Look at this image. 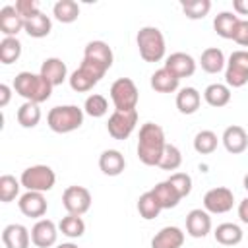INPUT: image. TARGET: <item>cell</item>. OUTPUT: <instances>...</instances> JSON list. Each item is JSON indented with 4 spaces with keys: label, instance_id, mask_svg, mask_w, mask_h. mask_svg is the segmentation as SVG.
Listing matches in <instances>:
<instances>
[{
    "label": "cell",
    "instance_id": "6da1fadb",
    "mask_svg": "<svg viewBox=\"0 0 248 248\" xmlns=\"http://www.w3.org/2000/svg\"><path fill=\"white\" fill-rule=\"evenodd\" d=\"M167 145L165 140V132L159 124L155 122H145L140 128V136H138V157L143 165L153 167L159 165L163 149Z\"/></svg>",
    "mask_w": 248,
    "mask_h": 248
},
{
    "label": "cell",
    "instance_id": "7a4b0ae2",
    "mask_svg": "<svg viewBox=\"0 0 248 248\" xmlns=\"http://www.w3.org/2000/svg\"><path fill=\"white\" fill-rule=\"evenodd\" d=\"M14 91L23 97L25 101L31 103H45L50 99L52 93V83L46 81L41 74H33V72H19L14 78Z\"/></svg>",
    "mask_w": 248,
    "mask_h": 248
},
{
    "label": "cell",
    "instance_id": "3957f363",
    "mask_svg": "<svg viewBox=\"0 0 248 248\" xmlns=\"http://www.w3.org/2000/svg\"><path fill=\"white\" fill-rule=\"evenodd\" d=\"M83 108L78 105H60L52 107L46 114V124L56 134H68L78 130L83 124Z\"/></svg>",
    "mask_w": 248,
    "mask_h": 248
},
{
    "label": "cell",
    "instance_id": "277c9868",
    "mask_svg": "<svg viewBox=\"0 0 248 248\" xmlns=\"http://www.w3.org/2000/svg\"><path fill=\"white\" fill-rule=\"evenodd\" d=\"M136 43H138V50L140 56L145 62H159L165 56V37L161 33V29L153 27V25H145L138 31L136 35Z\"/></svg>",
    "mask_w": 248,
    "mask_h": 248
},
{
    "label": "cell",
    "instance_id": "5b68a950",
    "mask_svg": "<svg viewBox=\"0 0 248 248\" xmlns=\"http://www.w3.org/2000/svg\"><path fill=\"white\" fill-rule=\"evenodd\" d=\"M19 182L29 192H43L45 194V192L52 190V186L56 182V174L48 165H33L21 172Z\"/></svg>",
    "mask_w": 248,
    "mask_h": 248
},
{
    "label": "cell",
    "instance_id": "8992f818",
    "mask_svg": "<svg viewBox=\"0 0 248 248\" xmlns=\"http://www.w3.org/2000/svg\"><path fill=\"white\" fill-rule=\"evenodd\" d=\"M110 99L114 110H134L140 101V91L130 78H118L110 85Z\"/></svg>",
    "mask_w": 248,
    "mask_h": 248
},
{
    "label": "cell",
    "instance_id": "52a82bcc",
    "mask_svg": "<svg viewBox=\"0 0 248 248\" xmlns=\"http://www.w3.org/2000/svg\"><path fill=\"white\" fill-rule=\"evenodd\" d=\"M103 76H105L103 70H99L97 66H93V64L87 62V60H81L79 68L70 74L68 81H70V87H72L74 91L85 93V91L93 89V85H97Z\"/></svg>",
    "mask_w": 248,
    "mask_h": 248
},
{
    "label": "cell",
    "instance_id": "ba28073f",
    "mask_svg": "<svg viewBox=\"0 0 248 248\" xmlns=\"http://www.w3.org/2000/svg\"><path fill=\"white\" fill-rule=\"evenodd\" d=\"M225 81L229 87H242L248 81V50H234L227 60Z\"/></svg>",
    "mask_w": 248,
    "mask_h": 248
},
{
    "label": "cell",
    "instance_id": "9c48e42d",
    "mask_svg": "<svg viewBox=\"0 0 248 248\" xmlns=\"http://www.w3.org/2000/svg\"><path fill=\"white\" fill-rule=\"evenodd\" d=\"M138 124V110H114L108 116L107 130L114 140H126Z\"/></svg>",
    "mask_w": 248,
    "mask_h": 248
},
{
    "label": "cell",
    "instance_id": "30bf717a",
    "mask_svg": "<svg viewBox=\"0 0 248 248\" xmlns=\"http://www.w3.org/2000/svg\"><path fill=\"white\" fill-rule=\"evenodd\" d=\"M62 205L72 215H83L91 207V192L85 186H68L62 194Z\"/></svg>",
    "mask_w": 248,
    "mask_h": 248
},
{
    "label": "cell",
    "instance_id": "8fae6325",
    "mask_svg": "<svg viewBox=\"0 0 248 248\" xmlns=\"http://www.w3.org/2000/svg\"><path fill=\"white\" fill-rule=\"evenodd\" d=\"M234 205V194L232 190L225 188V186H217L205 192L203 196V209L207 213H227L231 211Z\"/></svg>",
    "mask_w": 248,
    "mask_h": 248
},
{
    "label": "cell",
    "instance_id": "7c38bea8",
    "mask_svg": "<svg viewBox=\"0 0 248 248\" xmlns=\"http://www.w3.org/2000/svg\"><path fill=\"white\" fill-rule=\"evenodd\" d=\"M83 60L95 64L97 68H101L103 72H107L112 66V48L105 43V41H91L87 43L85 50H83Z\"/></svg>",
    "mask_w": 248,
    "mask_h": 248
},
{
    "label": "cell",
    "instance_id": "4fadbf2b",
    "mask_svg": "<svg viewBox=\"0 0 248 248\" xmlns=\"http://www.w3.org/2000/svg\"><path fill=\"white\" fill-rule=\"evenodd\" d=\"M58 229L50 219H39L31 229V242L37 248H50L56 244Z\"/></svg>",
    "mask_w": 248,
    "mask_h": 248
},
{
    "label": "cell",
    "instance_id": "5bb4252c",
    "mask_svg": "<svg viewBox=\"0 0 248 248\" xmlns=\"http://www.w3.org/2000/svg\"><path fill=\"white\" fill-rule=\"evenodd\" d=\"M17 207L19 211L25 215V217H33V219H39L46 213V200L43 196V192H25L23 196H19V202H17Z\"/></svg>",
    "mask_w": 248,
    "mask_h": 248
},
{
    "label": "cell",
    "instance_id": "9a60e30c",
    "mask_svg": "<svg viewBox=\"0 0 248 248\" xmlns=\"http://www.w3.org/2000/svg\"><path fill=\"white\" fill-rule=\"evenodd\" d=\"M163 68H167L172 76H176L178 79H182V78L194 76V72H196V60L190 54H186V52H172L170 56H167Z\"/></svg>",
    "mask_w": 248,
    "mask_h": 248
},
{
    "label": "cell",
    "instance_id": "2e32d148",
    "mask_svg": "<svg viewBox=\"0 0 248 248\" xmlns=\"http://www.w3.org/2000/svg\"><path fill=\"white\" fill-rule=\"evenodd\" d=\"M211 231V217L205 209H192L186 215V232L192 238H203Z\"/></svg>",
    "mask_w": 248,
    "mask_h": 248
},
{
    "label": "cell",
    "instance_id": "e0dca14e",
    "mask_svg": "<svg viewBox=\"0 0 248 248\" xmlns=\"http://www.w3.org/2000/svg\"><path fill=\"white\" fill-rule=\"evenodd\" d=\"M2 242H4L6 248H29L31 232L27 231V227H23L19 223H12V225L4 227Z\"/></svg>",
    "mask_w": 248,
    "mask_h": 248
},
{
    "label": "cell",
    "instance_id": "ac0fdd59",
    "mask_svg": "<svg viewBox=\"0 0 248 248\" xmlns=\"http://www.w3.org/2000/svg\"><path fill=\"white\" fill-rule=\"evenodd\" d=\"M221 140H223L225 149L229 153H232V155H238V153L246 151V147H248V134H246V130L242 126H236V124L225 128Z\"/></svg>",
    "mask_w": 248,
    "mask_h": 248
},
{
    "label": "cell",
    "instance_id": "d6986e66",
    "mask_svg": "<svg viewBox=\"0 0 248 248\" xmlns=\"http://www.w3.org/2000/svg\"><path fill=\"white\" fill-rule=\"evenodd\" d=\"M182 244H184V232L180 227L174 225L163 227L151 238V248H182Z\"/></svg>",
    "mask_w": 248,
    "mask_h": 248
},
{
    "label": "cell",
    "instance_id": "ffe728a7",
    "mask_svg": "<svg viewBox=\"0 0 248 248\" xmlns=\"http://www.w3.org/2000/svg\"><path fill=\"white\" fill-rule=\"evenodd\" d=\"M25 27V19L17 14L16 6H4L0 10V31L6 37H16Z\"/></svg>",
    "mask_w": 248,
    "mask_h": 248
},
{
    "label": "cell",
    "instance_id": "44dd1931",
    "mask_svg": "<svg viewBox=\"0 0 248 248\" xmlns=\"http://www.w3.org/2000/svg\"><path fill=\"white\" fill-rule=\"evenodd\" d=\"M46 81H50L52 83V87L54 85H62L64 83V79L68 78V68H66V64L60 60V58H56V56H52V58H46L43 64H41V72H39Z\"/></svg>",
    "mask_w": 248,
    "mask_h": 248
},
{
    "label": "cell",
    "instance_id": "7402d4cb",
    "mask_svg": "<svg viewBox=\"0 0 248 248\" xmlns=\"http://www.w3.org/2000/svg\"><path fill=\"white\" fill-rule=\"evenodd\" d=\"M126 167V159L118 149H105L99 157V169L107 176H118Z\"/></svg>",
    "mask_w": 248,
    "mask_h": 248
},
{
    "label": "cell",
    "instance_id": "603a6c76",
    "mask_svg": "<svg viewBox=\"0 0 248 248\" xmlns=\"http://www.w3.org/2000/svg\"><path fill=\"white\" fill-rule=\"evenodd\" d=\"M151 194H153L155 200L159 202L161 209H172V207H176L178 202L182 200L180 194L174 190V186H172L169 180H163V182L155 184V186L151 188Z\"/></svg>",
    "mask_w": 248,
    "mask_h": 248
},
{
    "label": "cell",
    "instance_id": "cb8c5ba5",
    "mask_svg": "<svg viewBox=\"0 0 248 248\" xmlns=\"http://www.w3.org/2000/svg\"><path fill=\"white\" fill-rule=\"evenodd\" d=\"M50 29H52V21H50V17H48L46 14H43L41 10H39L37 14H33L31 17H27V19H25V27H23V31H25L29 37H33V39H43V37H46V35L50 33Z\"/></svg>",
    "mask_w": 248,
    "mask_h": 248
},
{
    "label": "cell",
    "instance_id": "d4e9b609",
    "mask_svg": "<svg viewBox=\"0 0 248 248\" xmlns=\"http://www.w3.org/2000/svg\"><path fill=\"white\" fill-rule=\"evenodd\" d=\"M202 103V95L196 87H182L176 93V108L182 114H194L200 108Z\"/></svg>",
    "mask_w": 248,
    "mask_h": 248
},
{
    "label": "cell",
    "instance_id": "484cf974",
    "mask_svg": "<svg viewBox=\"0 0 248 248\" xmlns=\"http://www.w3.org/2000/svg\"><path fill=\"white\" fill-rule=\"evenodd\" d=\"M200 64H202V70H203V72H207V74H219V72L225 68L227 60H225V54H223L221 48L209 46V48H205V50L202 52Z\"/></svg>",
    "mask_w": 248,
    "mask_h": 248
},
{
    "label": "cell",
    "instance_id": "4316f807",
    "mask_svg": "<svg viewBox=\"0 0 248 248\" xmlns=\"http://www.w3.org/2000/svg\"><path fill=\"white\" fill-rule=\"evenodd\" d=\"M203 99L209 107L221 108L231 101V87L227 83H209L203 91Z\"/></svg>",
    "mask_w": 248,
    "mask_h": 248
},
{
    "label": "cell",
    "instance_id": "83f0119b",
    "mask_svg": "<svg viewBox=\"0 0 248 248\" xmlns=\"http://www.w3.org/2000/svg\"><path fill=\"white\" fill-rule=\"evenodd\" d=\"M178 78L172 76L167 68H161V70H155L151 74V89H155L157 93H172L178 89Z\"/></svg>",
    "mask_w": 248,
    "mask_h": 248
},
{
    "label": "cell",
    "instance_id": "f1b7e54d",
    "mask_svg": "<svg viewBox=\"0 0 248 248\" xmlns=\"http://www.w3.org/2000/svg\"><path fill=\"white\" fill-rule=\"evenodd\" d=\"M213 236L223 246H236L242 240L244 234H242V229L236 223H221L213 231Z\"/></svg>",
    "mask_w": 248,
    "mask_h": 248
},
{
    "label": "cell",
    "instance_id": "f546056e",
    "mask_svg": "<svg viewBox=\"0 0 248 248\" xmlns=\"http://www.w3.org/2000/svg\"><path fill=\"white\" fill-rule=\"evenodd\" d=\"M238 21H240V17L234 16L232 12H219V14L215 16V19H213V29H215V33H217L219 37H223V39H232Z\"/></svg>",
    "mask_w": 248,
    "mask_h": 248
},
{
    "label": "cell",
    "instance_id": "4dcf8cb0",
    "mask_svg": "<svg viewBox=\"0 0 248 248\" xmlns=\"http://www.w3.org/2000/svg\"><path fill=\"white\" fill-rule=\"evenodd\" d=\"M52 16L60 23H74L79 16V6L74 0H58L52 6Z\"/></svg>",
    "mask_w": 248,
    "mask_h": 248
},
{
    "label": "cell",
    "instance_id": "1f68e13d",
    "mask_svg": "<svg viewBox=\"0 0 248 248\" xmlns=\"http://www.w3.org/2000/svg\"><path fill=\"white\" fill-rule=\"evenodd\" d=\"M58 229H60V232H62L64 236H68V238H79V236H83V232H85V223H83L81 215H72V213H68L66 217L60 219Z\"/></svg>",
    "mask_w": 248,
    "mask_h": 248
},
{
    "label": "cell",
    "instance_id": "d6a6232c",
    "mask_svg": "<svg viewBox=\"0 0 248 248\" xmlns=\"http://www.w3.org/2000/svg\"><path fill=\"white\" fill-rule=\"evenodd\" d=\"M17 122L23 128H35L41 122V108L37 103L25 101L19 108H17Z\"/></svg>",
    "mask_w": 248,
    "mask_h": 248
},
{
    "label": "cell",
    "instance_id": "836d02e7",
    "mask_svg": "<svg viewBox=\"0 0 248 248\" xmlns=\"http://www.w3.org/2000/svg\"><path fill=\"white\" fill-rule=\"evenodd\" d=\"M21 56V43L17 37H4L0 41V62L14 64Z\"/></svg>",
    "mask_w": 248,
    "mask_h": 248
},
{
    "label": "cell",
    "instance_id": "e575fe53",
    "mask_svg": "<svg viewBox=\"0 0 248 248\" xmlns=\"http://www.w3.org/2000/svg\"><path fill=\"white\" fill-rule=\"evenodd\" d=\"M138 211H140V215H141L145 221H151V219H155V217L161 213V205H159V202L155 200V196L151 194V190H149V192H143V194L138 198Z\"/></svg>",
    "mask_w": 248,
    "mask_h": 248
},
{
    "label": "cell",
    "instance_id": "d590c367",
    "mask_svg": "<svg viewBox=\"0 0 248 248\" xmlns=\"http://www.w3.org/2000/svg\"><path fill=\"white\" fill-rule=\"evenodd\" d=\"M217 143H219L217 134L211 132V130H202V132H198L196 138H194V149H196L198 153H202V155L213 153V151L217 149Z\"/></svg>",
    "mask_w": 248,
    "mask_h": 248
},
{
    "label": "cell",
    "instance_id": "8d00e7d4",
    "mask_svg": "<svg viewBox=\"0 0 248 248\" xmlns=\"http://www.w3.org/2000/svg\"><path fill=\"white\" fill-rule=\"evenodd\" d=\"M180 8L188 19H203L211 10V2L209 0H188V2H182Z\"/></svg>",
    "mask_w": 248,
    "mask_h": 248
},
{
    "label": "cell",
    "instance_id": "74e56055",
    "mask_svg": "<svg viewBox=\"0 0 248 248\" xmlns=\"http://www.w3.org/2000/svg\"><path fill=\"white\" fill-rule=\"evenodd\" d=\"M107 110H108V101H107L103 95H99V93L89 95V97L85 99V103H83V112L89 114V116H93V118L105 116Z\"/></svg>",
    "mask_w": 248,
    "mask_h": 248
},
{
    "label": "cell",
    "instance_id": "f35d334b",
    "mask_svg": "<svg viewBox=\"0 0 248 248\" xmlns=\"http://www.w3.org/2000/svg\"><path fill=\"white\" fill-rule=\"evenodd\" d=\"M180 165H182V153H180V149L176 145H172V143H167L157 167H161L163 170H176Z\"/></svg>",
    "mask_w": 248,
    "mask_h": 248
},
{
    "label": "cell",
    "instance_id": "ab89813d",
    "mask_svg": "<svg viewBox=\"0 0 248 248\" xmlns=\"http://www.w3.org/2000/svg\"><path fill=\"white\" fill-rule=\"evenodd\" d=\"M19 188H21V182L16 180V176H12V174H2L0 176V200L4 203L14 202L19 194Z\"/></svg>",
    "mask_w": 248,
    "mask_h": 248
},
{
    "label": "cell",
    "instance_id": "60d3db41",
    "mask_svg": "<svg viewBox=\"0 0 248 248\" xmlns=\"http://www.w3.org/2000/svg\"><path fill=\"white\" fill-rule=\"evenodd\" d=\"M167 180L174 186V190L180 194V198H186L192 192V178L186 172H172Z\"/></svg>",
    "mask_w": 248,
    "mask_h": 248
},
{
    "label": "cell",
    "instance_id": "b9f144b4",
    "mask_svg": "<svg viewBox=\"0 0 248 248\" xmlns=\"http://www.w3.org/2000/svg\"><path fill=\"white\" fill-rule=\"evenodd\" d=\"M16 10L23 19H27V17H31L33 14L39 12V4L35 0H17L16 2Z\"/></svg>",
    "mask_w": 248,
    "mask_h": 248
},
{
    "label": "cell",
    "instance_id": "7bdbcfd3",
    "mask_svg": "<svg viewBox=\"0 0 248 248\" xmlns=\"http://www.w3.org/2000/svg\"><path fill=\"white\" fill-rule=\"evenodd\" d=\"M234 43H238L240 46H248V19H240L236 29H234Z\"/></svg>",
    "mask_w": 248,
    "mask_h": 248
},
{
    "label": "cell",
    "instance_id": "ee69618b",
    "mask_svg": "<svg viewBox=\"0 0 248 248\" xmlns=\"http://www.w3.org/2000/svg\"><path fill=\"white\" fill-rule=\"evenodd\" d=\"M12 99V87L6 83H0V107H6Z\"/></svg>",
    "mask_w": 248,
    "mask_h": 248
},
{
    "label": "cell",
    "instance_id": "f6af8a7d",
    "mask_svg": "<svg viewBox=\"0 0 248 248\" xmlns=\"http://www.w3.org/2000/svg\"><path fill=\"white\" fill-rule=\"evenodd\" d=\"M232 10L240 16H248V0H232Z\"/></svg>",
    "mask_w": 248,
    "mask_h": 248
},
{
    "label": "cell",
    "instance_id": "bcb514c9",
    "mask_svg": "<svg viewBox=\"0 0 248 248\" xmlns=\"http://www.w3.org/2000/svg\"><path fill=\"white\" fill-rule=\"evenodd\" d=\"M238 217L242 223L248 225V198H244L240 203H238Z\"/></svg>",
    "mask_w": 248,
    "mask_h": 248
},
{
    "label": "cell",
    "instance_id": "7dc6e473",
    "mask_svg": "<svg viewBox=\"0 0 248 248\" xmlns=\"http://www.w3.org/2000/svg\"><path fill=\"white\" fill-rule=\"evenodd\" d=\"M56 248H78V244H74V242H62Z\"/></svg>",
    "mask_w": 248,
    "mask_h": 248
},
{
    "label": "cell",
    "instance_id": "c3c4849f",
    "mask_svg": "<svg viewBox=\"0 0 248 248\" xmlns=\"http://www.w3.org/2000/svg\"><path fill=\"white\" fill-rule=\"evenodd\" d=\"M242 184H244V188H246V192H248V174L244 176V180H242Z\"/></svg>",
    "mask_w": 248,
    "mask_h": 248
}]
</instances>
